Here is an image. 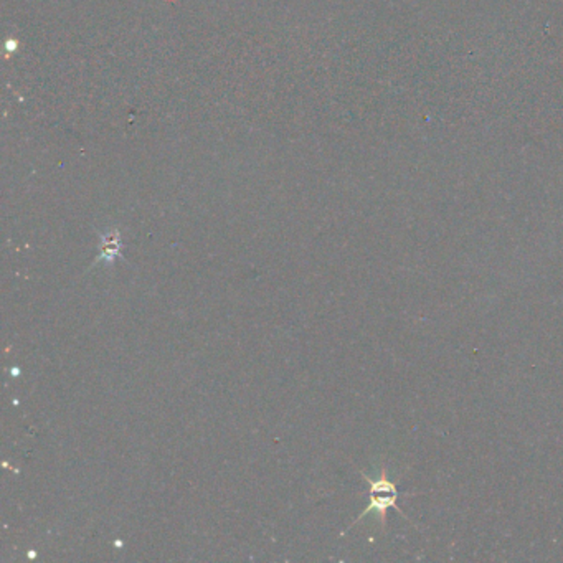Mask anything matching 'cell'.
Listing matches in <instances>:
<instances>
[{"instance_id": "2", "label": "cell", "mask_w": 563, "mask_h": 563, "mask_svg": "<svg viewBox=\"0 0 563 563\" xmlns=\"http://www.w3.org/2000/svg\"><path fill=\"white\" fill-rule=\"evenodd\" d=\"M100 249H101L100 256L96 258L93 265H98V263L113 265L118 258H121V249H123V245H121L119 231L111 230V231H106V233H101Z\"/></svg>"}, {"instance_id": "1", "label": "cell", "mask_w": 563, "mask_h": 563, "mask_svg": "<svg viewBox=\"0 0 563 563\" xmlns=\"http://www.w3.org/2000/svg\"><path fill=\"white\" fill-rule=\"evenodd\" d=\"M360 475L365 481L369 482V499L370 500H369V506L365 507V511L362 512L359 517H357L354 524H357L360 519H364V517L369 516V514H377L380 522H382V527H385L387 514L390 509H395L400 516L406 517L403 511L396 506V500H399V498H400V493H399V488H396L395 482L388 477L387 468H382V471H380V476L377 477V479H372V477L364 475L362 471H360Z\"/></svg>"}]
</instances>
